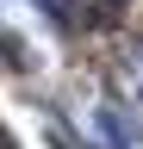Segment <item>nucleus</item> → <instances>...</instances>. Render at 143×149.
Listing matches in <instances>:
<instances>
[{"label": "nucleus", "instance_id": "nucleus-1", "mask_svg": "<svg viewBox=\"0 0 143 149\" xmlns=\"http://www.w3.org/2000/svg\"><path fill=\"white\" fill-rule=\"evenodd\" d=\"M0 149H19V143H13V137H6V124H0Z\"/></svg>", "mask_w": 143, "mask_h": 149}]
</instances>
